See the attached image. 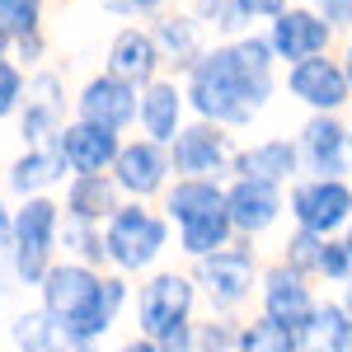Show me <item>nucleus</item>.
<instances>
[{
  "instance_id": "1",
  "label": "nucleus",
  "mask_w": 352,
  "mask_h": 352,
  "mask_svg": "<svg viewBox=\"0 0 352 352\" xmlns=\"http://www.w3.org/2000/svg\"><path fill=\"white\" fill-rule=\"evenodd\" d=\"M272 43L268 38H240L230 47L197 56L188 80V99L217 127H244L272 94Z\"/></svg>"
},
{
  "instance_id": "2",
  "label": "nucleus",
  "mask_w": 352,
  "mask_h": 352,
  "mask_svg": "<svg viewBox=\"0 0 352 352\" xmlns=\"http://www.w3.org/2000/svg\"><path fill=\"white\" fill-rule=\"evenodd\" d=\"M43 296H47V315L66 329L76 343L99 338L113 324V310L122 305V282H99L85 268H52L43 277Z\"/></svg>"
},
{
  "instance_id": "3",
  "label": "nucleus",
  "mask_w": 352,
  "mask_h": 352,
  "mask_svg": "<svg viewBox=\"0 0 352 352\" xmlns=\"http://www.w3.org/2000/svg\"><path fill=\"white\" fill-rule=\"evenodd\" d=\"M254 277H258V258L244 244H226L217 254L197 258V287L207 292L212 310H221V315L240 310L244 300L254 296Z\"/></svg>"
},
{
  "instance_id": "4",
  "label": "nucleus",
  "mask_w": 352,
  "mask_h": 352,
  "mask_svg": "<svg viewBox=\"0 0 352 352\" xmlns=\"http://www.w3.org/2000/svg\"><path fill=\"white\" fill-rule=\"evenodd\" d=\"M292 221L300 230H315V235H343L352 221V184L348 179H300L292 188Z\"/></svg>"
},
{
  "instance_id": "5",
  "label": "nucleus",
  "mask_w": 352,
  "mask_h": 352,
  "mask_svg": "<svg viewBox=\"0 0 352 352\" xmlns=\"http://www.w3.org/2000/svg\"><path fill=\"white\" fill-rule=\"evenodd\" d=\"M169 240V226L141 207H118L109 221V235H104V254H109L118 268H146Z\"/></svg>"
},
{
  "instance_id": "6",
  "label": "nucleus",
  "mask_w": 352,
  "mask_h": 352,
  "mask_svg": "<svg viewBox=\"0 0 352 352\" xmlns=\"http://www.w3.org/2000/svg\"><path fill=\"white\" fill-rule=\"evenodd\" d=\"M287 89H292V99H300L305 109H315V113H338L352 99V80L343 71V61H329L324 52L292 61Z\"/></svg>"
},
{
  "instance_id": "7",
  "label": "nucleus",
  "mask_w": 352,
  "mask_h": 352,
  "mask_svg": "<svg viewBox=\"0 0 352 352\" xmlns=\"http://www.w3.org/2000/svg\"><path fill=\"white\" fill-rule=\"evenodd\" d=\"M300 164H310V174L320 179H343L352 160V127L338 122V113H315L300 127Z\"/></svg>"
},
{
  "instance_id": "8",
  "label": "nucleus",
  "mask_w": 352,
  "mask_h": 352,
  "mask_svg": "<svg viewBox=\"0 0 352 352\" xmlns=\"http://www.w3.org/2000/svg\"><path fill=\"white\" fill-rule=\"evenodd\" d=\"M226 212H230L235 235L254 240V235H263V230H272V226L282 221L287 202H282V188H277V184H263V179H235V184L226 188Z\"/></svg>"
},
{
  "instance_id": "9",
  "label": "nucleus",
  "mask_w": 352,
  "mask_h": 352,
  "mask_svg": "<svg viewBox=\"0 0 352 352\" xmlns=\"http://www.w3.org/2000/svg\"><path fill=\"white\" fill-rule=\"evenodd\" d=\"M258 296H263V315L277 320V324H292L300 333V324L310 320V310L320 305L315 292H310V277H300L296 268L287 263H272L258 282Z\"/></svg>"
},
{
  "instance_id": "10",
  "label": "nucleus",
  "mask_w": 352,
  "mask_h": 352,
  "mask_svg": "<svg viewBox=\"0 0 352 352\" xmlns=\"http://www.w3.org/2000/svg\"><path fill=\"white\" fill-rule=\"evenodd\" d=\"M192 300H197V282L184 272H160L146 292H141V329L151 338H160L169 324H184L192 315Z\"/></svg>"
},
{
  "instance_id": "11",
  "label": "nucleus",
  "mask_w": 352,
  "mask_h": 352,
  "mask_svg": "<svg viewBox=\"0 0 352 352\" xmlns=\"http://www.w3.org/2000/svg\"><path fill=\"white\" fill-rule=\"evenodd\" d=\"M52 235H56V207L43 202V197H33L24 212H19V221H14V244H19L14 268H19L24 282L47 277V249H52Z\"/></svg>"
},
{
  "instance_id": "12",
  "label": "nucleus",
  "mask_w": 352,
  "mask_h": 352,
  "mask_svg": "<svg viewBox=\"0 0 352 352\" xmlns=\"http://www.w3.org/2000/svg\"><path fill=\"white\" fill-rule=\"evenodd\" d=\"M329 33H333V24L320 10H282L272 19L268 43L282 61H305V56H320L329 47Z\"/></svg>"
},
{
  "instance_id": "13",
  "label": "nucleus",
  "mask_w": 352,
  "mask_h": 352,
  "mask_svg": "<svg viewBox=\"0 0 352 352\" xmlns=\"http://www.w3.org/2000/svg\"><path fill=\"white\" fill-rule=\"evenodd\" d=\"M235 174L240 179H263V184H292L300 174V146L296 141H282V136H272V141H254V146H244L240 155H235Z\"/></svg>"
},
{
  "instance_id": "14",
  "label": "nucleus",
  "mask_w": 352,
  "mask_h": 352,
  "mask_svg": "<svg viewBox=\"0 0 352 352\" xmlns=\"http://www.w3.org/2000/svg\"><path fill=\"white\" fill-rule=\"evenodd\" d=\"M226 160H230V146H226L221 127H212V122L184 127L174 136V169L188 174V179H212Z\"/></svg>"
},
{
  "instance_id": "15",
  "label": "nucleus",
  "mask_w": 352,
  "mask_h": 352,
  "mask_svg": "<svg viewBox=\"0 0 352 352\" xmlns=\"http://www.w3.org/2000/svg\"><path fill=\"white\" fill-rule=\"evenodd\" d=\"M56 155L71 169H80V174H94L109 160H118V136L109 127H99V122H76V127L56 132Z\"/></svg>"
},
{
  "instance_id": "16",
  "label": "nucleus",
  "mask_w": 352,
  "mask_h": 352,
  "mask_svg": "<svg viewBox=\"0 0 352 352\" xmlns=\"http://www.w3.org/2000/svg\"><path fill=\"white\" fill-rule=\"evenodd\" d=\"M80 113H85V122H99V127H109V132L127 127V122L136 118V94H132V85L122 80V76L89 80V89H85V99H80Z\"/></svg>"
},
{
  "instance_id": "17",
  "label": "nucleus",
  "mask_w": 352,
  "mask_h": 352,
  "mask_svg": "<svg viewBox=\"0 0 352 352\" xmlns=\"http://www.w3.org/2000/svg\"><path fill=\"white\" fill-rule=\"evenodd\" d=\"M113 174H118V188H127V192H136V197H146V192H155V188L164 184L169 160H164L160 141H136V146H127V151H118Z\"/></svg>"
},
{
  "instance_id": "18",
  "label": "nucleus",
  "mask_w": 352,
  "mask_h": 352,
  "mask_svg": "<svg viewBox=\"0 0 352 352\" xmlns=\"http://www.w3.org/2000/svg\"><path fill=\"white\" fill-rule=\"evenodd\" d=\"M300 352H352V315L343 300H320L300 324Z\"/></svg>"
},
{
  "instance_id": "19",
  "label": "nucleus",
  "mask_w": 352,
  "mask_h": 352,
  "mask_svg": "<svg viewBox=\"0 0 352 352\" xmlns=\"http://www.w3.org/2000/svg\"><path fill=\"white\" fill-rule=\"evenodd\" d=\"M109 66H113V76H122L127 85L151 80L155 66H160V47H155V38H146V33L127 28V33H118V43H113Z\"/></svg>"
},
{
  "instance_id": "20",
  "label": "nucleus",
  "mask_w": 352,
  "mask_h": 352,
  "mask_svg": "<svg viewBox=\"0 0 352 352\" xmlns=\"http://www.w3.org/2000/svg\"><path fill=\"white\" fill-rule=\"evenodd\" d=\"M212 212H226V192L212 179H184L179 188L169 192V217L179 226H188L197 217H212Z\"/></svg>"
},
{
  "instance_id": "21",
  "label": "nucleus",
  "mask_w": 352,
  "mask_h": 352,
  "mask_svg": "<svg viewBox=\"0 0 352 352\" xmlns=\"http://www.w3.org/2000/svg\"><path fill=\"white\" fill-rule=\"evenodd\" d=\"M179 109H184V99H179L174 85H151V89H146V99H141V122H146L151 141H174V136H179Z\"/></svg>"
},
{
  "instance_id": "22",
  "label": "nucleus",
  "mask_w": 352,
  "mask_h": 352,
  "mask_svg": "<svg viewBox=\"0 0 352 352\" xmlns=\"http://www.w3.org/2000/svg\"><path fill=\"white\" fill-rule=\"evenodd\" d=\"M179 240H184V254L192 258H207L235 240V226H230V212H212V217H197L188 226H179Z\"/></svg>"
},
{
  "instance_id": "23",
  "label": "nucleus",
  "mask_w": 352,
  "mask_h": 352,
  "mask_svg": "<svg viewBox=\"0 0 352 352\" xmlns=\"http://www.w3.org/2000/svg\"><path fill=\"white\" fill-rule=\"evenodd\" d=\"M240 348L244 352H300V333L292 324H277L268 315L249 320L240 329Z\"/></svg>"
},
{
  "instance_id": "24",
  "label": "nucleus",
  "mask_w": 352,
  "mask_h": 352,
  "mask_svg": "<svg viewBox=\"0 0 352 352\" xmlns=\"http://www.w3.org/2000/svg\"><path fill=\"white\" fill-rule=\"evenodd\" d=\"M71 212L76 221H99V217H113V184L99 179V174H80L76 188H71Z\"/></svg>"
},
{
  "instance_id": "25",
  "label": "nucleus",
  "mask_w": 352,
  "mask_h": 352,
  "mask_svg": "<svg viewBox=\"0 0 352 352\" xmlns=\"http://www.w3.org/2000/svg\"><path fill=\"white\" fill-rule=\"evenodd\" d=\"M56 113H61V99H56V80L52 76H43V80H33L28 89V113H24V136H47L56 127Z\"/></svg>"
},
{
  "instance_id": "26",
  "label": "nucleus",
  "mask_w": 352,
  "mask_h": 352,
  "mask_svg": "<svg viewBox=\"0 0 352 352\" xmlns=\"http://www.w3.org/2000/svg\"><path fill=\"white\" fill-rule=\"evenodd\" d=\"M320 254H324V235L300 230V226L287 235V244H282V263L296 268L300 277H320Z\"/></svg>"
},
{
  "instance_id": "27",
  "label": "nucleus",
  "mask_w": 352,
  "mask_h": 352,
  "mask_svg": "<svg viewBox=\"0 0 352 352\" xmlns=\"http://www.w3.org/2000/svg\"><path fill=\"white\" fill-rule=\"evenodd\" d=\"M14 338L24 343V352H61L71 333L61 324H52V315H24L14 324Z\"/></svg>"
},
{
  "instance_id": "28",
  "label": "nucleus",
  "mask_w": 352,
  "mask_h": 352,
  "mask_svg": "<svg viewBox=\"0 0 352 352\" xmlns=\"http://www.w3.org/2000/svg\"><path fill=\"white\" fill-rule=\"evenodd\" d=\"M155 47L174 56V61H184V66H197V19H164L160 33H155Z\"/></svg>"
},
{
  "instance_id": "29",
  "label": "nucleus",
  "mask_w": 352,
  "mask_h": 352,
  "mask_svg": "<svg viewBox=\"0 0 352 352\" xmlns=\"http://www.w3.org/2000/svg\"><path fill=\"white\" fill-rule=\"evenodd\" d=\"M61 155H24V160L14 164V174H10V179H14V188L19 192H28V188H43V184H52L56 174H61Z\"/></svg>"
},
{
  "instance_id": "30",
  "label": "nucleus",
  "mask_w": 352,
  "mask_h": 352,
  "mask_svg": "<svg viewBox=\"0 0 352 352\" xmlns=\"http://www.w3.org/2000/svg\"><path fill=\"white\" fill-rule=\"evenodd\" d=\"M320 277H324L329 287H343V282H352V249L343 244V235L324 240V254H320Z\"/></svg>"
},
{
  "instance_id": "31",
  "label": "nucleus",
  "mask_w": 352,
  "mask_h": 352,
  "mask_svg": "<svg viewBox=\"0 0 352 352\" xmlns=\"http://www.w3.org/2000/svg\"><path fill=\"white\" fill-rule=\"evenodd\" d=\"M0 28L19 33V38H33V28H38V0H0Z\"/></svg>"
},
{
  "instance_id": "32",
  "label": "nucleus",
  "mask_w": 352,
  "mask_h": 352,
  "mask_svg": "<svg viewBox=\"0 0 352 352\" xmlns=\"http://www.w3.org/2000/svg\"><path fill=\"white\" fill-rule=\"evenodd\" d=\"M240 329L230 320H212V324L197 329V352H240Z\"/></svg>"
},
{
  "instance_id": "33",
  "label": "nucleus",
  "mask_w": 352,
  "mask_h": 352,
  "mask_svg": "<svg viewBox=\"0 0 352 352\" xmlns=\"http://www.w3.org/2000/svg\"><path fill=\"white\" fill-rule=\"evenodd\" d=\"M197 14H202L207 24H217V28H240L244 24L235 0H197Z\"/></svg>"
},
{
  "instance_id": "34",
  "label": "nucleus",
  "mask_w": 352,
  "mask_h": 352,
  "mask_svg": "<svg viewBox=\"0 0 352 352\" xmlns=\"http://www.w3.org/2000/svg\"><path fill=\"white\" fill-rule=\"evenodd\" d=\"M155 343H160V352H197V329H192L188 320H184V324H169Z\"/></svg>"
},
{
  "instance_id": "35",
  "label": "nucleus",
  "mask_w": 352,
  "mask_h": 352,
  "mask_svg": "<svg viewBox=\"0 0 352 352\" xmlns=\"http://www.w3.org/2000/svg\"><path fill=\"white\" fill-rule=\"evenodd\" d=\"M14 99H19V71L10 61H0V113L14 109Z\"/></svg>"
},
{
  "instance_id": "36",
  "label": "nucleus",
  "mask_w": 352,
  "mask_h": 352,
  "mask_svg": "<svg viewBox=\"0 0 352 352\" xmlns=\"http://www.w3.org/2000/svg\"><path fill=\"white\" fill-rule=\"evenodd\" d=\"M244 19H277L287 10V0H235Z\"/></svg>"
},
{
  "instance_id": "37",
  "label": "nucleus",
  "mask_w": 352,
  "mask_h": 352,
  "mask_svg": "<svg viewBox=\"0 0 352 352\" xmlns=\"http://www.w3.org/2000/svg\"><path fill=\"white\" fill-rule=\"evenodd\" d=\"M315 5H320V14H324L333 28H338V24H352V0H315Z\"/></svg>"
},
{
  "instance_id": "38",
  "label": "nucleus",
  "mask_w": 352,
  "mask_h": 352,
  "mask_svg": "<svg viewBox=\"0 0 352 352\" xmlns=\"http://www.w3.org/2000/svg\"><path fill=\"white\" fill-rule=\"evenodd\" d=\"M122 352H160V343H155V338H136V343H127Z\"/></svg>"
},
{
  "instance_id": "39",
  "label": "nucleus",
  "mask_w": 352,
  "mask_h": 352,
  "mask_svg": "<svg viewBox=\"0 0 352 352\" xmlns=\"http://www.w3.org/2000/svg\"><path fill=\"white\" fill-rule=\"evenodd\" d=\"M338 300H343V310L352 315V282H343V287H338Z\"/></svg>"
},
{
  "instance_id": "40",
  "label": "nucleus",
  "mask_w": 352,
  "mask_h": 352,
  "mask_svg": "<svg viewBox=\"0 0 352 352\" xmlns=\"http://www.w3.org/2000/svg\"><path fill=\"white\" fill-rule=\"evenodd\" d=\"M127 5H132V10H160L164 0H127Z\"/></svg>"
},
{
  "instance_id": "41",
  "label": "nucleus",
  "mask_w": 352,
  "mask_h": 352,
  "mask_svg": "<svg viewBox=\"0 0 352 352\" xmlns=\"http://www.w3.org/2000/svg\"><path fill=\"white\" fill-rule=\"evenodd\" d=\"M10 230H14V226H10V217H5V207H0V240H5Z\"/></svg>"
},
{
  "instance_id": "42",
  "label": "nucleus",
  "mask_w": 352,
  "mask_h": 352,
  "mask_svg": "<svg viewBox=\"0 0 352 352\" xmlns=\"http://www.w3.org/2000/svg\"><path fill=\"white\" fill-rule=\"evenodd\" d=\"M343 71H348V80H352V43H348V52H343Z\"/></svg>"
},
{
  "instance_id": "43",
  "label": "nucleus",
  "mask_w": 352,
  "mask_h": 352,
  "mask_svg": "<svg viewBox=\"0 0 352 352\" xmlns=\"http://www.w3.org/2000/svg\"><path fill=\"white\" fill-rule=\"evenodd\" d=\"M343 244H348V249H352V221H348V230H343Z\"/></svg>"
},
{
  "instance_id": "44",
  "label": "nucleus",
  "mask_w": 352,
  "mask_h": 352,
  "mask_svg": "<svg viewBox=\"0 0 352 352\" xmlns=\"http://www.w3.org/2000/svg\"><path fill=\"white\" fill-rule=\"evenodd\" d=\"M0 47H5V28H0Z\"/></svg>"
},
{
  "instance_id": "45",
  "label": "nucleus",
  "mask_w": 352,
  "mask_h": 352,
  "mask_svg": "<svg viewBox=\"0 0 352 352\" xmlns=\"http://www.w3.org/2000/svg\"><path fill=\"white\" fill-rule=\"evenodd\" d=\"M240 352H244V348H240Z\"/></svg>"
}]
</instances>
